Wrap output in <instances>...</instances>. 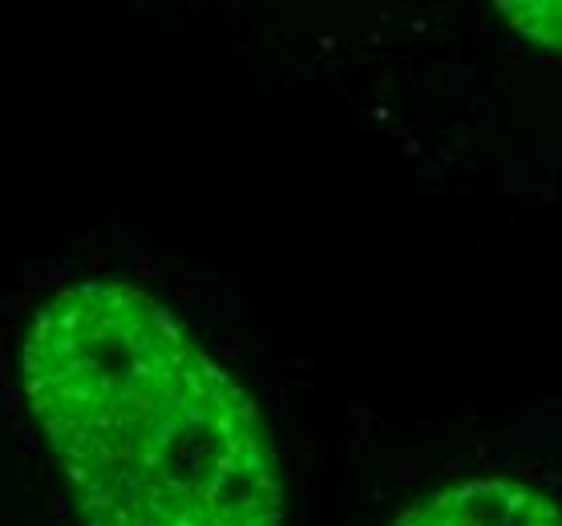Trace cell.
<instances>
[{
  "label": "cell",
  "mask_w": 562,
  "mask_h": 526,
  "mask_svg": "<svg viewBox=\"0 0 562 526\" xmlns=\"http://www.w3.org/2000/svg\"><path fill=\"white\" fill-rule=\"evenodd\" d=\"M21 385L86 526H280L259 410L154 295L114 280L57 292Z\"/></svg>",
  "instance_id": "cell-1"
},
{
  "label": "cell",
  "mask_w": 562,
  "mask_h": 526,
  "mask_svg": "<svg viewBox=\"0 0 562 526\" xmlns=\"http://www.w3.org/2000/svg\"><path fill=\"white\" fill-rule=\"evenodd\" d=\"M393 526H562V506L510 478H473L409 506Z\"/></svg>",
  "instance_id": "cell-2"
},
{
  "label": "cell",
  "mask_w": 562,
  "mask_h": 526,
  "mask_svg": "<svg viewBox=\"0 0 562 526\" xmlns=\"http://www.w3.org/2000/svg\"><path fill=\"white\" fill-rule=\"evenodd\" d=\"M498 9L522 37L542 49H562V0H506Z\"/></svg>",
  "instance_id": "cell-3"
}]
</instances>
